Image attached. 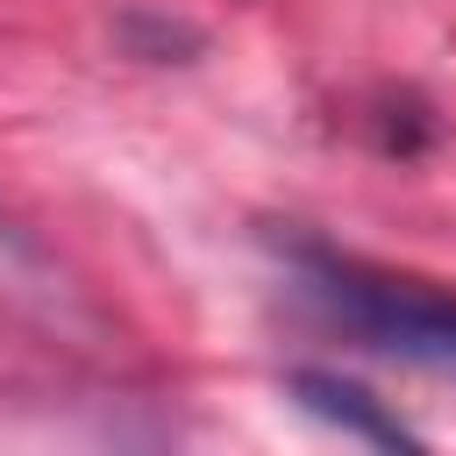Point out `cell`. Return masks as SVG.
<instances>
[{
	"label": "cell",
	"instance_id": "6da1fadb",
	"mask_svg": "<svg viewBox=\"0 0 456 456\" xmlns=\"http://www.w3.org/2000/svg\"><path fill=\"white\" fill-rule=\"evenodd\" d=\"M285 264H292V285L363 349H385V356H406L428 370H456V292H442L428 278L370 271L321 242H292Z\"/></svg>",
	"mask_w": 456,
	"mask_h": 456
},
{
	"label": "cell",
	"instance_id": "7a4b0ae2",
	"mask_svg": "<svg viewBox=\"0 0 456 456\" xmlns=\"http://www.w3.org/2000/svg\"><path fill=\"white\" fill-rule=\"evenodd\" d=\"M0 342L57 370H107L121 356L100 299L57 264L43 235H28L7 214H0Z\"/></svg>",
	"mask_w": 456,
	"mask_h": 456
},
{
	"label": "cell",
	"instance_id": "3957f363",
	"mask_svg": "<svg viewBox=\"0 0 456 456\" xmlns=\"http://www.w3.org/2000/svg\"><path fill=\"white\" fill-rule=\"evenodd\" d=\"M285 392H292L314 420H328V428H342V435H356V442H370V449H420V435H413L392 406H378L363 385H349L342 370H292Z\"/></svg>",
	"mask_w": 456,
	"mask_h": 456
}]
</instances>
